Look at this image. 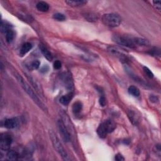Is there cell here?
Returning a JSON list of instances; mask_svg holds the SVG:
<instances>
[{"mask_svg":"<svg viewBox=\"0 0 161 161\" xmlns=\"http://www.w3.org/2000/svg\"><path fill=\"white\" fill-rule=\"evenodd\" d=\"M16 78H17L18 82H19V84L21 85V86L22 87V88L24 89V91L28 95V96L33 99V101L38 106H39L43 111L47 112V108H46L45 105L42 102L40 98L38 97L36 93L34 91V89L31 88V86H30L29 84L24 80V79L21 76H20L19 74L16 75Z\"/></svg>","mask_w":161,"mask_h":161,"instance_id":"cell-1","label":"cell"},{"mask_svg":"<svg viewBox=\"0 0 161 161\" xmlns=\"http://www.w3.org/2000/svg\"><path fill=\"white\" fill-rule=\"evenodd\" d=\"M49 136L53 148H54L56 152L60 155L61 158L66 161L70 160V158L69 157L67 152H66L62 143L60 142L59 139L55 134V132L52 131V130H49Z\"/></svg>","mask_w":161,"mask_h":161,"instance_id":"cell-2","label":"cell"},{"mask_svg":"<svg viewBox=\"0 0 161 161\" xmlns=\"http://www.w3.org/2000/svg\"><path fill=\"white\" fill-rule=\"evenodd\" d=\"M115 128V123L111 120H106L99 125L97 129V134L99 137L105 139L108 134L114 131Z\"/></svg>","mask_w":161,"mask_h":161,"instance_id":"cell-3","label":"cell"},{"mask_svg":"<svg viewBox=\"0 0 161 161\" xmlns=\"http://www.w3.org/2000/svg\"><path fill=\"white\" fill-rule=\"evenodd\" d=\"M103 24L110 27H117L121 23V18L117 13L104 14L101 17Z\"/></svg>","mask_w":161,"mask_h":161,"instance_id":"cell-4","label":"cell"},{"mask_svg":"<svg viewBox=\"0 0 161 161\" xmlns=\"http://www.w3.org/2000/svg\"><path fill=\"white\" fill-rule=\"evenodd\" d=\"M113 40L118 45L125 46L128 48L134 49L137 46L134 42V39H131L128 37L115 35L113 37Z\"/></svg>","mask_w":161,"mask_h":161,"instance_id":"cell-5","label":"cell"},{"mask_svg":"<svg viewBox=\"0 0 161 161\" xmlns=\"http://www.w3.org/2000/svg\"><path fill=\"white\" fill-rule=\"evenodd\" d=\"M57 126L59 131L62 139L65 142H69L71 141V134L66 126L63 120H59L57 121Z\"/></svg>","mask_w":161,"mask_h":161,"instance_id":"cell-6","label":"cell"},{"mask_svg":"<svg viewBox=\"0 0 161 161\" xmlns=\"http://www.w3.org/2000/svg\"><path fill=\"white\" fill-rule=\"evenodd\" d=\"M13 142V139L11 136L7 134L4 133L2 134L1 139H0V147L3 150H8Z\"/></svg>","mask_w":161,"mask_h":161,"instance_id":"cell-7","label":"cell"},{"mask_svg":"<svg viewBox=\"0 0 161 161\" xmlns=\"http://www.w3.org/2000/svg\"><path fill=\"white\" fill-rule=\"evenodd\" d=\"M61 78L64 82L65 87L70 91H72L74 88L73 81L72 79V77L71 74L69 72H65L62 74Z\"/></svg>","mask_w":161,"mask_h":161,"instance_id":"cell-8","label":"cell"},{"mask_svg":"<svg viewBox=\"0 0 161 161\" xmlns=\"http://www.w3.org/2000/svg\"><path fill=\"white\" fill-rule=\"evenodd\" d=\"M19 124V121L17 118H8L4 121L3 125L6 128L13 129L16 128Z\"/></svg>","mask_w":161,"mask_h":161,"instance_id":"cell-9","label":"cell"},{"mask_svg":"<svg viewBox=\"0 0 161 161\" xmlns=\"http://www.w3.org/2000/svg\"><path fill=\"white\" fill-rule=\"evenodd\" d=\"M32 44L29 42H26L22 45L21 47L20 50V55L21 56H24L32 49Z\"/></svg>","mask_w":161,"mask_h":161,"instance_id":"cell-10","label":"cell"},{"mask_svg":"<svg viewBox=\"0 0 161 161\" xmlns=\"http://www.w3.org/2000/svg\"><path fill=\"white\" fill-rule=\"evenodd\" d=\"M39 47L44 57L47 60H48L49 61H52L53 59V56L52 55V53L50 52V51L47 49V47H45L43 45H42V44L40 45Z\"/></svg>","mask_w":161,"mask_h":161,"instance_id":"cell-11","label":"cell"},{"mask_svg":"<svg viewBox=\"0 0 161 161\" xmlns=\"http://www.w3.org/2000/svg\"><path fill=\"white\" fill-rule=\"evenodd\" d=\"M72 97H73V93L72 92H71V93L67 94L66 95H64L62 97H60L59 101L62 105L67 106L69 104L71 100L72 99Z\"/></svg>","mask_w":161,"mask_h":161,"instance_id":"cell-12","label":"cell"},{"mask_svg":"<svg viewBox=\"0 0 161 161\" xmlns=\"http://www.w3.org/2000/svg\"><path fill=\"white\" fill-rule=\"evenodd\" d=\"M128 117L130 120V121H132V123L134 125H137L139 121V117L138 116V114H137L136 112L134 111L130 110L129 111L128 113Z\"/></svg>","mask_w":161,"mask_h":161,"instance_id":"cell-13","label":"cell"},{"mask_svg":"<svg viewBox=\"0 0 161 161\" xmlns=\"http://www.w3.org/2000/svg\"><path fill=\"white\" fill-rule=\"evenodd\" d=\"M6 157L8 160H17L19 159L20 155L17 151L9 150L6 153Z\"/></svg>","mask_w":161,"mask_h":161,"instance_id":"cell-14","label":"cell"},{"mask_svg":"<svg viewBox=\"0 0 161 161\" xmlns=\"http://www.w3.org/2000/svg\"><path fill=\"white\" fill-rule=\"evenodd\" d=\"M65 3L67 4L69 6H73V7H78L81 6L87 3L86 1H83V0H76V1H73V0H69V1H66Z\"/></svg>","mask_w":161,"mask_h":161,"instance_id":"cell-15","label":"cell"},{"mask_svg":"<svg viewBox=\"0 0 161 161\" xmlns=\"http://www.w3.org/2000/svg\"><path fill=\"white\" fill-rule=\"evenodd\" d=\"M37 10L42 12H47L49 10V5L45 2H39L36 5Z\"/></svg>","mask_w":161,"mask_h":161,"instance_id":"cell-16","label":"cell"},{"mask_svg":"<svg viewBox=\"0 0 161 161\" xmlns=\"http://www.w3.org/2000/svg\"><path fill=\"white\" fill-rule=\"evenodd\" d=\"M82 105L81 102L77 101L74 103L72 106V112L75 115L79 114V113L82 111Z\"/></svg>","mask_w":161,"mask_h":161,"instance_id":"cell-17","label":"cell"},{"mask_svg":"<svg viewBox=\"0 0 161 161\" xmlns=\"http://www.w3.org/2000/svg\"><path fill=\"white\" fill-rule=\"evenodd\" d=\"M5 34H6V42L8 43L12 42L14 39V37H15V34H14L13 30L11 28H10V30H7V31L5 32Z\"/></svg>","mask_w":161,"mask_h":161,"instance_id":"cell-18","label":"cell"},{"mask_svg":"<svg viewBox=\"0 0 161 161\" xmlns=\"http://www.w3.org/2000/svg\"><path fill=\"white\" fill-rule=\"evenodd\" d=\"M128 91L130 95H131L135 97H139L140 95L139 89L134 86H130L128 89Z\"/></svg>","mask_w":161,"mask_h":161,"instance_id":"cell-19","label":"cell"},{"mask_svg":"<svg viewBox=\"0 0 161 161\" xmlns=\"http://www.w3.org/2000/svg\"><path fill=\"white\" fill-rule=\"evenodd\" d=\"M84 17L89 21H96L98 19V15L93 13H87L84 14Z\"/></svg>","mask_w":161,"mask_h":161,"instance_id":"cell-20","label":"cell"},{"mask_svg":"<svg viewBox=\"0 0 161 161\" xmlns=\"http://www.w3.org/2000/svg\"><path fill=\"white\" fill-rule=\"evenodd\" d=\"M134 40L136 45H147L149 43L147 40L142 38H134Z\"/></svg>","mask_w":161,"mask_h":161,"instance_id":"cell-21","label":"cell"},{"mask_svg":"<svg viewBox=\"0 0 161 161\" xmlns=\"http://www.w3.org/2000/svg\"><path fill=\"white\" fill-rule=\"evenodd\" d=\"M40 63L39 61L38 60H35L33 61L31 64H30L29 66H28V68L30 70L37 69L40 67Z\"/></svg>","mask_w":161,"mask_h":161,"instance_id":"cell-22","label":"cell"},{"mask_svg":"<svg viewBox=\"0 0 161 161\" xmlns=\"http://www.w3.org/2000/svg\"><path fill=\"white\" fill-rule=\"evenodd\" d=\"M53 18L55 19L57 21H63L66 20L65 15L62 14V13H57L53 14Z\"/></svg>","mask_w":161,"mask_h":161,"instance_id":"cell-23","label":"cell"},{"mask_svg":"<svg viewBox=\"0 0 161 161\" xmlns=\"http://www.w3.org/2000/svg\"><path fill=\"white\" fill-rule=\"evenodd\" d=\"M143 71L145 73V74H146L149 78H152L153 77H154V74L152 73V72L147 67H143Z\"/></svg>","mask_w":161,"mask_h":161,"instance_id":"cell-24","label":"cell"},{"mask_svg":"<svg viewBox=\"0 0 161 161\" xmlns=\"http://www.w3.org/2000/svg\"><path fill=\"white\" fill-rule=\"evenodd\" d=\"M61 66H62V64H61V63L59 60H56L54 63H53V67H54L55 69H59L61 68Z\"/></svg>","mask_w":161,"mask_h":161,"instance_id":"cell-25","label":"cell"},{"mask_svg":"<svg viewBox=\"0 0 161 161\" xmlns=\"http://www.w3.org/2000/svg\"><path fill=\"white\" fill-rule=\"evenodd\" d=\"M153 3H154V6H155V8L156 9H157L158 10H160L161 8V2L160 1H154L153 2Z\"/></svg>","mask_w":161,"mask_h":161,"instance_id":"cell-26","label":"cell"},{"mask_svg":"<svg viewBox=\"0 0 161 161\" xmlns=\"http://www.w3.org/2000/svg\"><path fill=\"white\" fill-rule=\"evenodd\" d=\"M99 105H100L101 106H105L106 105V99L104 96H101L100 98H99Z\"/></svg>","mask_w":161,"mask_h":161,"instance_id":"cell-27","label":"cell"},{"mask_svg":"<svg viewBox=\"0 0 161 161\" xmlns=\"http://www.w3.org/2000/svg\"><path fill=\"white\" fill-rule=\"evenodd\" d=\"M114 159H115L116 160H118V161H121V160H125L124 157H123V156H122L121 154H118L117 155H116V156H115V158H114Z\"/></svg>","mask_w":161,"mask_h":161,"instance_id":"cell-28","label":"cell"},{"mask_svg":"<svg viewBox=\"0 0 161 161\" xmlns=\"http://www.w3.org/2000/svg\"><path fill=\"white\" fill-rule=\"evenodd\" d=\"M150 100H151L152 102L156 103V102L158 101V98H157V97H156V96H152V97H150Z\"/></svg>","mask_w":161,"mask_h":161,"instance_id":"cell-29","label":"cell"}]
</instances>
